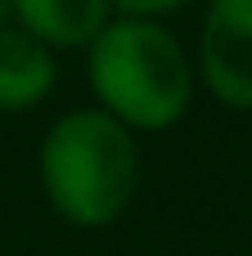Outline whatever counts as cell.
Returning <instances> with one entry per match:
<instances>
[{
  "label": "cell",
  "mask_w": 252,
  "mask_h": 256,
  "mask_svg": "<svg viewBox=\"0 0 252 256\" xmlns=\"http://www.w3.org/2000/svg\"><path fill=\"white\" fill-rule=\"evenodd\" d=\"M54 86H59V58L14 22L0 27V112L5 117L32 112L54 94Z\"/></svg>",
  "instance_id": "5"
},
{
  "label": "cell",
  "mask_w": 252,
  "mask_h": 256,
  "mask_svg": "<svg viewBox=\"0 0 252 256\" xmlns=\"http://www.w3.org/2000/svg\"><path fill=\"white\" fill-rule=\"evenodd\" d=\"M9 22L50 54H59L90 50L95 36L113 22V9L108 0H9Z\"/></svg>",
  "instance_id": "4"
},
{
  "label": "cell",
  "mask_w": 252,
  "mask_h": 256,
  "mask_svg": "<svg viewBox=\"0 0 252 256\" xmlns=\"http://www.w3.org/2000/svg\"><path fill=\"white\" fill-rule=\"evenodd\" d=\"M95 108L131 135H158L189 117L198 68L185 40L153 18H113L86 50Z\"/></svg>",
  "instance_id": "1"
},
{
  "label": "cell",
  "mask_w": 252,
  "mask_h": 256,
  "mask_svg": "<svg viewBox=\"0 0 252 256\" xmlns=\"http://www.w3.org/2000/svg\"><path fill=\"white\" fill-rule=\"evenodd\" d=\"M36 176L50 212L63 225L108 230L140 198V184H144L140 140L95 104L68 108L50 122L41 140Z\"/></svg>",
  "instance_id": "2"
},
{
  "label": "cell",
  "mask_w": 252,
  "mask_h": 256,
  "mask_svg": "<svg viewBox=\"0 0 252 256\" xmlns=\"http://www.w3.org/2000/svg\"><path fill=\"white\" fill-rule=\"evenodd\" d=\"M0 27H9V0H0Z\"/></svg>",
  "instance_id": "7"
},
{
  "label": "cell",
  "mask_w": 252,
  "mask_h": 256,
  "mask_svg": "<svg viewBox=\"0 0 252 256\" xmlns=\"http://www.w3.org/2000/svg\"><path fill=\"white\" fill-rule=\"evenodd\" d=\"M185 4H194V0H108L113 18H153V22H162L167 14H176Z\"/></svg>",
  "instance_id": "6"
},
{
  "label": "cell",
  "mask_w": 252,
  "mask_h": 256,
  "mask_svg": "<svg viewBox=\"0 0 252 256\" xmlns=\"http://www.w3.org/2000/svg\"><path fill=\"white\" fill-rule=\"evenodd\" d=\"M194 68L221 108L252 112V0H207Z\"/></svg>",
  "instance_id": "3"
}]
</instances>
